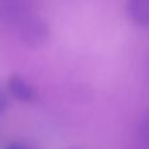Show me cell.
<instances>
[{"mask_svg":"<svg viewBox=\"0 0 149 149\" xmlns=\"http://www.w3.org/2000/svg\"><path fill=\"white\" fill-rule=\"evenodd\" d=\"M0 16L9 24H21L31 16L29 0H1Z\"/></svg>","mask_w":149,"mask_h":149,"instance_id":"cell-2","label":"cell"},{"mask_svg":"<svg viewBox=\"0 0 149 149\" xmlns=\"http://www.w3.org/2000/svg\"><path fill=\"white\" fill-rule=\"evenodd\" d=\"M127 17L137 28H149V0H127Z\"/></svg>","mask_w":149,"mask_h":149,"instance_id":"cell-3","label":"cell"},{"mask_svg":"<svg viewBox=\"0 0 149 149\" xmlns=\"http://www.w3.org/2000/svg\"><path fill=\"white\" fill-rule=\"evenodd\" d=\"M8 106V100H7V95L4 94V92H3L1 89H0V114H3L5 111V109H7Z\"/></svg>","mask_w":149,"mask_h":149,"instance_id":"cell-6","label":"cell"},{"mask_svg":"<svg viewBox=\"0 0 149 149\" xmlns=\"http://www.w3.org/2000/svg\"><path fill=\"white\" fill-rule=\"evenodd\" d=\"M140 135L144 140L149 141V113L143 118L141 123H140Z\"/></svg>","mask_w":149,"mask_h":149,"instance_id":"cell-5","label":"cell"},{"mask_svg":"<svg viewBox=\"0 0 149 149\" xmlns=\"http://www.w3.org/2000/svg\"><path fill=\"white\" fill-rule=\"evenodd\" d=\"M7 149H29L26 148L24 144H20V143H12L10 145H8Z\"/></svg>","mask_w":149,"mask_h":149,"instance_id":"cell-7","label":"cell"},{"mask_svg":"<svg viewBox=\"0 0 149 149\" xmlns=\"http://www.w3.org/2000/svg\"><path fill=\"white\" fill-rule=\"evenodd\" d=\"M8 89L9 93L24 103H30L37 100V92L26 80H24L21 76H12L8 81Z\"/></svg>","mask_w":149,"mask_h":149,"instance_id":"cell-4","label":"cell"},{"mask_svg":"<svg viewBox=\"0 0 149 149\" xmlns=\"http://www.w3.org/2000/svg\"><path fill=\"white\" fill-rule=\"evenodd\" d=\"M20 36L28 47H41L50 38V26L39 16L31 15L20 24Z\"/></svg>","mask_w":149,"mask_h":149,"instance_id":"cell-1","label":"cell"}]
</instances>
